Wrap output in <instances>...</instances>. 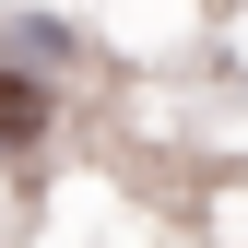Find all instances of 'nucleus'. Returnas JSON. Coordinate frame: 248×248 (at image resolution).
Instances as JSON below:
<instances>
[{"label": "nucleus", "mask_w": 248, "mask_h": 248, "mask_svg": "<svg viewBox=\"0 0 248 248\" xmlns=\"http://www.w3.org/2000/svg\"><path fill=\"white\" fill-rule=\"evenodd\" d=\"M47 130V95H36V83H12V71H0V142H36Z\"/></svg>", "instance_id": "obj_1"}]
</instances>
